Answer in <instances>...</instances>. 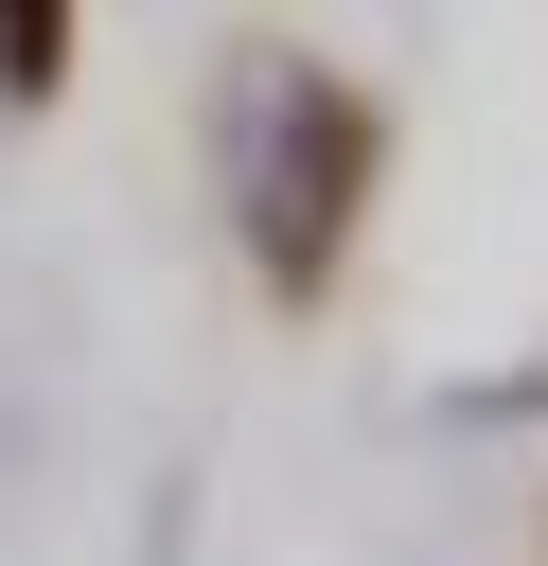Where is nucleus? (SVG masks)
Returning <instances> with one entry per match:
<instances>
[{"label":"nucleus","instance_id":"f257e3e1","mask_svg":"<svg viewBox=\"0 0 548 566\" xmlns=\"http://www.w3.org/2000/svg\"><path fill=\"white\" fill-rule=\"evenodd\" d=\"M0 53H18V71H53V0H0Z\"/></svg>","mask_w":548,"mask_h":566}]
</instances>
